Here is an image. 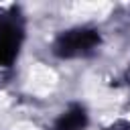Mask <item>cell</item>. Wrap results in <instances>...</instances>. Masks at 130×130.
Wrapping results in <instances>:
<instances>
[{
    "label": "cell",
    "mask_w": 130,
    "mask_h": 130,
    "mask_svg": "<svg viewBox=\"0 0 130 130\" xmlns=\"http://www.w3.org/2000/svg\"><path fill=\"white\" fill-rule=\"evenodd\" d=\"M28 81H30V91L32 93H49L57 83V75L47 65H35L30 69Z\"/></svg>",
    "instance_id": "6da1fadb"
}]
</instances>
